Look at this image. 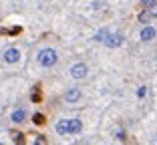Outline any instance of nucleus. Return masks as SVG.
I'll return each instance as SVG.
<instances>
[{"mask_svg":"<svg viewBox=\"0 0 157 145\" xmlns=\"http://www.w3.org/2000/svg\"><path fill=\"white\" fill-rule=\"evenodd\" d=\"M36 61L42 69H51V67H55L56 61H59V52H56L55 48H42L36 55Z\"/></svg>","mask_w":157,"mask_h":145,"instance_id":"nucleus-1","label":"nucleus"},{"mask_svg":"<svg viewBox=\"0 0 157 145\" xmlns=\"http://www.w3.org/2000/svg\"><path fill=\"white\" fill-rule=\"evenodd\" d=\"M71 77H73L75 81H81V79H85L87 77V73H89V67L85 65V63H77V65H73L71 67Z\"/></svg>","mask_w":157,"mask_h":145,"instance_id":"nucleus-2","label":"nucleus"},{"mask_svg":"<svg viewBox=\"0 0 157 145\" xmlns=\"http://www.w3.org/2000/svg\"><path fill=\"white\" fill-rule=\"evenodd\" d=\"M123 34L121 32H109V36L105 38V42H103V44H107V47L109 48H117V47H121V44H123Z\"/></svg>","mask_w":157,"mask_h":145,"instance_id":"nucleus-3","label":"nucleus"},{"mask_svg":"<svg viewBox=\"0 0 157 145\" xmlns=\"http://www.w3.org/2000/svg\"><path fill=\"white\" fill-rule=\"evenodd\" d=\"M155 36H157V30L151 26V24H145V26L141 28V32H139V38H141L143 42H151Z\"/></svg>","mask_w":157,"mask_h":145,"instance_id":"nucleus-4","label":"nucleus"},{"mask_svg":"<svg viewBox=\"0 0 157 145\" xmlns=\"http://www.w3.org/2000/svg\"><path fill=\"white\" fill-rule=\"evenodd\" d=\"M4 63H8V65H14V63L20 61V51L18 48H6L4 51Z\"/></svg>","mask_w":157,"mask_h":145,"instance_id":"nucleus-5","label":"nucleus"},{"mask_svg":"<svg viewBox=\"0 0 157 145\" xmlns=\"http://www.w3.org/2000/svg\"><path fill=\"white\" fill-rule=\"evenodd\" d=\"M81 97H83V93H81V89H77V87H73V89H69L65 93L67 103H77V101H81Z\"/></svg>","mask_w":157,"mask_h":145,"instance_id":"nucleus-6","label":"nucleus"},{"mask_svg":"<svg viewBox=\"0 0 157 145\" xmlns=\"http://www.w3.org/2000/svg\"><path fill=\"white\" fill-rule=\"evenodd\" d=\"M83 129V121L81 119H69V135H77Z\"/></svg>","mask_w":157,"mask_h":145,"instance_id":"nucleus-7","label":"nucleus"},{"mask_svg":"<svg viewBox=\"0 0 157 145\" xmlns=\"http://www.w3.org/2000/svg\"><path fill=\"white\" fill-rule=\"evenodd\" d=\"M55 129H56L59 135H69V119H60V121H56Z\"/></svg>","mask_w":157,"mask_h":145,"instance_id":"nucleus-8","label":"nucleus"},{"mask_svg":"<svg viewBox=\"0 0 157 145\" xmlns=\"http://www.w3.org/2000/svg\"><path fill=\"white\" fill-rule=\"evenodd\" d=\"M10 121L12 123H24L26 121V111H24V109H16V111L10 115Z\"/></svg>","mask_w":157,"mask_h":145,"instance_id":"nucleus-9","label":"nucleus"},{"mask_svg":"<svg viewBox=\"0 0 157 145\" xmlns=\"http://www.w3.org/2000/svg\"><path fill=\"white\" fill-rule=\"evenodd\" d=\"M109 36V30L107 28H101L97 34H95V40H99V42H105V38Z\"/></svg>","mask_w":157,"mask_h":145,"instance_id":"nucleus-10","label":"nucleus"},{"mask_svg":"<svg viewBox=\"0 0 157 145\" xmlns=\"http://www.w3.org/2000/svg\"><path fill=\"white\" fill-rule=\"evenodd\" d=\"M33 123H34V125H42V123H44V115H40V113H34Z\"/></svg>","mask_w":157,"mask_h":145,"instance_id":"nucleus-11","label":"nucleus"},{"mask_svg":"<svg viewBox=\"0 0 157 145\" xmlns=\"http://www.w3.org/2000/svg\"><path fill=\"white\" fill-rule=\"evenodd\" d=\"M141 4H143L145 8H151V6L157 4V0H141Z\"/></svg>","mask_w":157,"mask_h":145,"instance_id":"nucleus-12","label":"nucleus"},{"mask_svg":"<svg viewBox=\"0 0 157 145\" xmlns=\"http://www.w3.org/2000/svg\"><path fill=\"white\" fill-rule=\"evenodd\" d=\"M147 12H149V16H151V18H157V4L151 6V8H147Z\"/></svg>","mask_w":157,"mask_h":145,"instance_id":"nucleus-13","label":"nucleus"},{"mask_svg":"<svg viewBox=\"0 0 157 145\" xmlns=\"http://www.w3.org/2000/svg\"><path fill=\"white\" fill-rule=\"evenodd\" d=\"M151 18V16H149V12H147V8H145V12H141V16H139V20H141V22H147V20Z\"/></svg>","mask_w":157,"mask_h":145,"instance_id":"nucleus-14","label":"nucleus"},{"mask_svg":"<svg viewBox=\"0 0 157 145\" xmlns=\"http://www.w3.org/2000/svg\"><path fill=\"white\" fill-rule=\"evenodd\" d=\"M147 95V87H139L137 89V97H145Z\"/></svg>","mask_w":157,"mask_h":145,"instance_id":"nucleus-15","label":"nucleus"},{"mask_svg":"<svg viewBox=\"0 0 157 145\" xmlns=\"http://www.w3.org/2000/svg\"><path fill=\"white\" fill-rule=\"evenodd\" d=\"M14 141H16V145H24V139H22V135H20V133H16V135H14Z\"/></svg>","mask_w":157,"mask_h":145,"instance_id":"nucleus-16","label":"nucleus"},{"mask_svg":"<svg viewBox=\"0 0 157 145\" xmlns=\"http://www.w3.org/2000/svg\"><path fill=\"white\" fill-rule=\"evenodd\" d=\"M34 145H46V143H44V139H42V137H38V139L34 141Z\"/></svg>","mask_w":157,"mask_h":145,"instance_id":"nucleus-17","label":"nucleus"},{"mask_svg":"<svg viewBox=\"0 0 157 145\" xmlns=\"http://www.w3.org/2000/svg\"><path fill=\"white\" fill-rule=\"evenodd\" d=\"M0 145H4V143H0Z\"/></svg>","mask_w":157,"mask_h":145,"instance_id":"nucleus-18","label":"nucleus"}]
</instances>
